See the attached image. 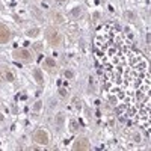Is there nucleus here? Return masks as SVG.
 Returning a JSON list of instances; mask_svg holds the SVG:
<instances>
[{
    "label": "nucleus",
    "instance_id": "1",
    "mask_svg": "<svg viewBox=\"0 0 151 151\" xmlns=\"http://www.w3.org/2000/svg\"><path fill=\"white\" fill-rule=\"evenodd\" d=\"M94 52L107 100L124 119L150 132L151 73L148 59L132 38L113 24H104L97 30Z\"/></svg>",
    "mask_w": 151,
    "mask_h": 151
},
{
    "label": "nucleus",
    "instance_id": "2",
    "mask_svg": "<svg viewBox=\"0 0 151 151\" xmlns=\"http://www.w3.org/2000/svg\"><path fill=\"white\" fill-rule=\"evenodd\" d=\"M45 36H47L48 44L52 45V47H58V45H60V42H62V36H60V33L58 32V29H55V27H47Z\"/></svg>",
    "mask_w": 151,
    "mask_h": 151
},
{
    "label": "nucleus",
    "instance_id": "3",
    "mask_svg": "<svg viewBox=\"0 0 151 151\" xmlns=\"http://www.w3.org/2000/svg\"><path fill=\"white\" fill-rule=\"evenodd\" d=\"M12 56H14L17 60H21V62H32L33 60V55L29 52V50H26V48H17V50H14Z\"/></svg>",
    "mask_w": 151,
    "mask_h": 151
},
{
    "label": "nucleus",
    "instance_id": "4",
    "mask_svg": "<svg viewBox=\"0 0 151 151\" xmlns=\"http://www.w3.org/2000/svg\"><path fill=\"white\" fill-rule=\"evenodd\" d=\"M33 141L40 145H47L50 142V137H48V133L42 129H38L35 133H33Z\"/></svg>",
    "mask_w": 151,
    "mask_h": 151
},
{
    "label": "nucleus",
    "instance_id": "5",
    "mask_svg": "<svg viewBox=\"0 0 151 151\" xmlns=\"http://www.w3.org/2000/svg\"><path fill=\"white\" fill-rule=\"evenodd\" d=\"M73 148L76 150V151H88V150H91V144H89V141L86 139V137H77L76 139V142H74V145H73Z\"/></svg>",
    "mask_w": 151,
    "mask_h": 151
},
{
    "label": "nucleus",
    "instance_id": "6",
    "mask_svg": "<svg viewBox=\"0 0 151 151\" xmlns=\"http://www.w3.org/2000/svg\"><path fill=\"white\" fill-rule=\"evenodd\" d=\"M11 30L5 26V24H2L0 23V44H6V42H9V40H11Z\"/></svg>",
    "mask_w": 151,
    "mask_h": 151
},
{
    "label": "nucleus",
    "instance_id": "7",
    "mask_svg": "<svg viewBox=\"0 0 151 151\" xmlns=\"http://www.w3.org/2000/svg\"><path fill=\"white\" fill-rule=\"evenodd\" d=\"M42 67L48 73H55V70H56V60L53 58H45V60L42 62Z\"/></svg>",
    "mask_w": 151,
    "mask_h": 151
},
{
    "label": "nucleus",
    "instance_id": "8",
    "mask_svg": "<svg viewBox=\"0 0 151 151\" xmlns=\"http://www.w3.org/2000/svg\"><path fill=\"white\" fill-rule=\"evenodd\" d=\"M33 77H35V80H36V83L38 85H42L44 83V74H42V71L41 70H33Z\"/></svg>",
    "mask_w": 151,
    "mask_h": 151
},
{
    "label": "nucleus",
    "instance_id": "9",
    "mask_svg": "<svg viewBox=\"0 0 151 151\" xmlns=\"http://www.w3.org/2000/svg\"><path fill=\"white\" fill-rule=\"evenodd\" d=\"M40 35V29H30V30H27V36H30V38H33V36H38Z\"/></svg>",
    "mask_w": 151,
    "mask_h": 151
},
{
    "label": "nucleus",
    "instance_id": "10",
    "mask_svg": "<svg viewBox=\"0 0 151 151\" xmlns=\"http://www.w3.org/2000/svg\"><path fill=\"white\" fill-rule=\"evenodd\" d=\"M58 94H59V97H62V98H67V95H68L67 89H64V88H60V89L58 91Z\"/></svg>",
    "mask_w": 151,
    "mask_h": 151
},
{
    "label": "nucleus",
    "instance_id": "11",
    "mask_svg": "<svg viewBox=\"0 0 151 151\" xmlns=\"http://www.w3.org/2000/svg\"><path fill=\"white\" fill-rule=\"evenodd\" d=\"M41 106H42L41 101H36L35 106H33V112H40V110H41Z\"/></svg>",
    "mask_w": 151,
    "mask_h": 151
},
{
    "label": "nucleus",
    "instance_id": "12",
    "mask_svg": "<svg viewBox=\"0 0 151 151\" xmlns=\"http://www.w3.org/2000/svg\"><path fill=\"white\" fill-rule=\"evenodd\" d=\"M70 124H71V129H73L71 132H77V129H79V125H77V124H76L74 121H71Z\"/></svg>",
    "mask_w": 151,
    "mask_h": 151
},
{
    "label": "nucleus",
    "instance_id": "13",
    "mask_svg": "<svg viewBox=\"0 0 151 151\" xmlns=\"http://www.w3.org/2000/svg\"><path fill=\"white\" fill-rule=\"evenodd\" d=\"M65 77L71 79V77H73V71H68V70H67V71H65Z\"/></svg>",
    "mask_w": 151,
    "mask_h": 151
},
{
    "label": "nucleus",
    "instance_id": "14",
    "mask_svg": "<svg viewBox=\"0 0 151 151\" xmlns=\"http://www.w3.org/2000/svg\"><path fill=\"white\" fill-rule=\"evenodd\" d=\"M73 14H74L76 17H77V15L80 14V8H76V11H73Z\"/></svg>",
    "mask_w": 151,
    "mask_h": 151
},
{
    "label": "nucleus",
    "instance_id": "15",
    "mask_svg": "<svg viewBox=\"0 0 151 151\" xmlns=\"http://www.w3.org/2000/svg\"><path fill=\"white\" fill-rule=\"evenodd\" d=\"M0 121H3V116L2 115H0Z\"/></svg>",
    "mask_w": 151,
    "mask_h": 151
},
{
    "label": "nucleus",
    "instance_id": "16",
    "mask_svg": "<svg viewBox=\"0 0 151 151\" xmlns=\"http://www.w3.org/2000/svg\"><path fill=\"white\" fill-rule=\"evenodd\" d=\"M58 2H64V0H58Z\"/></svg>",
    "mask_w": 151,
    "mask_h": 151
}]
</instances>
